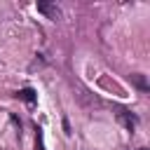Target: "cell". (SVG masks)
I'll return each instance as SVG.
<instances>
[{"instance_id": "obj_1", "label": "cell", "mask_w": 150, "mask_h": 150, "mask_svg": "<svg viewBox=\"0 0 150 150\" xmlns=\"http://www.w3.org/2000/svg\"><path fill=\"white\" fill-rule=\"evenodd\" d=\"M38 9H40V12H45V14H49L52 19H56V16H59V9H56V7H52V5L40 2V5H38Z\"/></svg>"}, {"instance_id": "obj_3", "label": "cell", "mask_w": 150, "mask_h": 150, "mask_svg": "<svg viewBox=\"0 0 150 150\" xmlns=\"http://www.w3.org/2000/svg\"><path fill=\"white\" fill-rule=\"evenodd\" d=\"M38 150H45V145H42V131H38Z\"/></svg>"}, {"instance_id": "obj_4", "label": "cell", "mask_w": 150, "mask_h": 150, "mask_svg": "<svg viewBox=\"0 0 150 150\" xmlns=\"http://www.w3.org/2000/svg\"><path fill=\"white\" fill-rule=\"evenodd\" d=\"M141 150H145V148H141Z\"/></svg>"}, {"instance_id": "obj_2", "label": "cell", "mask_w": 150, "mask_h": 150, "mask_svg": "<svg viewBox=\"0 0 150 150\" xmlns=\"http://www.w3.org/2000/svg\"><path fill=\"white\" fill-rule=\"evenodd\" d=\"M19 98H23V101L33 103V101H35V94H33V89H21V91H19Z\"/></svg>"}]
</instances>
